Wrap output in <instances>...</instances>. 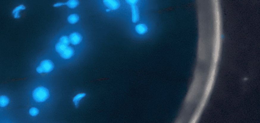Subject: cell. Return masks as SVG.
I'll list each match as a JSON object with an SVG mask.
<instances>
[{
  "label": "cell",
  "instance_id": "1",
  "mask_svg": "<svg viewBox=\"0 0 260 123\" xmlns=\"http://www.w3.org/2000/svg\"><path fill=\"white\" fill-rule=\"evenodd\" d=\"M32 96L36 102H43L48 98L49 92L46 88L40 86L33 91Z\"/></svg>",
  "mask_w": 260,
  "mask_h": 123
},
{
  "label": "cell",
  "instance_id": "2",
  "mask_svg": "<svg viewBox=\"0 0 260 123\" xmlns=\"http://www.w3.org/2000/svg\"><path fill=\"white\" fill-rule=\"evenodd\" d=\"M54 68V63L50 60H44L40 63V65L36 68V71L39 74L49 73Z\"/></svg>",
  "mask_w": 260,
  "mask_h": 123
},
{
  "label": "cell",
  "instance_id": "3",
  "mask_svg": "<svg viewBox=\"0 0 260 123\" xmlns=\"http://www.w3.org/2000/svg\"><path fill=\"white\" fill-rule=\"evenodd\" d=\"M126 2L130 4L132 10V19L134 23H137L139 20V13L138 8L136 5V4L138 1H126Z\"/></svg>",
  "mask_w": 260,
  "mask_h": 123
},
{
  "label": "cell",
  "instance_id": "4",
  "mask_svg": "<svg viewBox=\"0 0 260 123\" xmlns=\"http://www.w3.org/2000/svg\"><path fill=\"white\" fill-rule=\"evenodd\" d=\"M103 3L105 5L106 7L109 8L110 10H115L118 9L120 7V4L118 1H115V0H105L103 1Z\"/></svg>",
  "mask_w": 260,
  "mask_h": 123
},
{
  "label": "cell",
  "instance_id": "5",
  "mask_svg": "<svg viewBox=\"0 0 260 123\" xmlns=\"http://www.w3.org/2000/svg\"><path fill=\"white\" fill-rule=\"evenodd\" d=\"M70 43L72 45H77L80 44L82 40V36L78 33H73L70 35L69 37Z\"/></svg>",
  "mask_w": 260,
  "mask_h": 123
},
{
  "label": "cell",
  "instance_id": "6",
  "mask_svg": "<svg viewBox=\"0 0 260 123\" xmlns=\"http://www.w3.org/2000/svg\"><path fill=\"white\" fill-rule=\"evenodd\" d=\"M74 50L71 47H67L63 52L60 54V56L62 58L65 59H68L71 58L74 55Z\"/></svg>",
  "mask_w": 260,
  "mask_h": 123
},
{
  "label": "cell",
  "instance_id": "7",
  "mask_svg": "<svg viewBox=\"0 0 260 123\" xmlns=\"http://www.w3.org/2000/svg\"><path fill=\"white\" fill-rule=\"evenodd\" d=\"M26 9V7H25L24 5L18 6V7L15 8L13 9L12 13V15L14 16V18L18 19L21 17L20 12L21 11L24 10Z\"/></svg>",
  "mask_w": 260,
  "mask_h": 123
},
{
  "label": "cell",
  "instance_id": "8",
  "mask_svg": "<svg viewBox=\"0 0 260 123\" xmlns=\"http://www.w3.org/2000/svg\"><path fill=\"white\" fill-rule=\"evenodd\" d=\"M148 27L145 24H139L135 27V30L137 33L140 35H144L148 32Z\"/></svg>",
  "mask_w": 260,
  "mask_h": 123
},
{
  "label": "cell",
  "instance_id": "9",
  "mask_svg": "<svg viewBox=\"0 0 260 123\" xmlns=\"http://www.w3.org/2000/svg\"><path fill=\"white\" fill-rule=\"evenodd\" d=\"M10 100L8 97L5 95L0 96V107L4 108L9 104Z\"/></svg>",
  "mask_w": 260,
  "mask_h": 123
},
{
  "label": "cell",
  "instance_id": "10",
  "mask_svg": "<svg viewBox=\"0 0 260 123\" xmlns=\"http://www.w3.org/2000/svg\"><path fill=\"white\" fill-rule=\"evenodd\" d=\"M67 46L63 44L61 42H58L56 44L55 49L57 52L60 55L67 48Z\"/></svg>",
  "mask_w": 260,
  "mask_h": 123
},
{
  "label": "cell",
  "instance_id": "11",
  "mask_svg": "<svg viewBox=\"0 0 260 123\" xmlns=\"http://www.w3.org/2000/svg\"><path fill=\"white\" fill-rule=\"evenodd\" d=\"M79 20V16L76 14H71L68 17V21L71 24H75Z\"/></svg>",
  "mask_w": 260,
  "mask_h": 123
},
{
  "label": "cell",
  "instance_id": "12",
  "mask_svg": "<svg viewBox=\"0 0 260 123\" xmlns=\"http://www.w3.org/2000/svg\"><path fill=\"white\" fill-rule=\"evenodd\" d=\"M86 95V94L85 93H80L78 94H77L76 96H75L74 97V98H73V101L74 102V103L75 106L77 108L78 107V104H79V101L81 100V99L83 98V97H84Z\"/></svg>",
  "mask_w": 260,
  "mask_h": 123
},
{
  "label": "cell",
  "instance_id": "13",
  "mask_svg": "<svg viewBox=\"0 0 260 123\" xmlns=\"http://www.w3.org/2000/svg\"><path fill=\"white\" fill-rule=\"evenodd\" d=\"M79 2L77 0H70V1H68L67 2L64 3V5H66L70 8L74 9L79 5Z\"/></svg>",
  "mask_w": 260,
  "mask_h": 123
},
{
  "label": "cell",
  "instance_id": "14",
  "mask_svg": "<svg viewBox=\"0 0 260 123\" xmlns=\"http://www.w3.org/2000/svg\"><path fill=\"white\" fill-rule=\"evenodd\" d=\"M59 42H61V43L63 44H64V45L68 46L70 44L69 38L67 36H63L60 38Z\"/></svg>",
  "mask_w": 260,
  "mask_h": 123
},
{
  "label": "cell",
  "instance_id": "15",
  "mask_svg": "<svg viewBox=\"0 0 260 123\" xmlns=\"http://www.w3.org/2000/svg\"><path fill=\"white\" fill-rule=\"evenodd\" d=\"M39 113V109L36 108H32L29 110V114L32 116H37Z\"/></svg>",
  "mask_w": 260,
  "mask_h": 123
},
{
  "label": "cell",
  "instance_id": "16",
  "mask_svg": "<svg viewBox=\"0 0 260 123\" xmlns=\"http://www.w3.org/2000/svg\"><path fill=\"white\" fill-rule=\"evenodd\" d=\"M64 5V3H57L54 5V7H59L61 6Z\"/></svg>",
  "mask_w": 260,
  "mask_h": 123
}]
</instances>
